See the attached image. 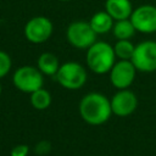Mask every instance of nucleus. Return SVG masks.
<instances>
[{
  "instance_id": "19",
  "label": "nucleus",
  "mask_w": 156,
  "mask_h": 156,
  "mask_svg": "<svg viewBox=\"0 0 156 156\" xmlns=\"http://www.w3.org/2000/svg\"><path fill=\"white\" fill-rule=\"evenodd\" d=\"M29 154V146L26 144H18L13 146L10 151V156H28Z\"/></svg>"
},
{
  "instance_id": "8",
  "label": "nucleus",
  "mask_w": 156,
  "mask_h": 156,
  "mask_svg": "<svg viewBox=\"0 0 156 156\" xmlns=\"http://www.w3.org/2000/svg\"><path fill=\"white\" fill-rule=\"evenodd\" d=\"M108 74L110 82L116 89H128L135 79L136 68L130 60H118L116 61Z\"/></svg>"
},
{
  "instance_id": "4",
  "label": "nucleus",
  "mask_w": 156,
  "mask_h": 156,
  "mask_svg": "<svg viewBox=\"0 0 156 156\" xmlns=\"http://www.w3.org/2000/svg\"><path fill=\"white\" fill-rule=\"evenodd\" d=\"M13 85L22 93L32 94L33 91L43 88L44 74L34 66H21L12 76Z\"/></svg>"
},
{
  "instance_id": "16",
  "label": "nucleus",
  "mask_w": 156,
  "mask_h": 156,
  "mask_svg": "<svg viewBox=\"0 0 156 156\" xmlns=\"http://www.w3.org/2000/svg\"><path fill=\"white\" fill-rule=\"evenodd\" d=\"M134 49H135V45L130 41V39L117 40L113 45L116 57L119 60H132V56L134 54Z\"/></svg>"
},
{
  "instance_id": "9",
  "label": "nucleus",
  "mask_w": 156,
  "mask_h": 156,
  "mask_svg": "<svg viewBox=\"0 0 156 156\" xmlns=\"http://www.w3.org/2000/svg\"><path fill=\"white\" fill-rule=\"evenodd\" d=\"M130 21L140 33H156V6L154 5H141L133 10L130 15Z\"/></svg>"
},
{
  "instance_id": "14",
  "label": "nucleus",
  "mask_w": 156,
  "mask_h": 156,
  "mask_svg": "<svg viewBox=\"0 0 156 156\" xmlns=\"http://www.w3.org/2000/svg\"><path fill=\"white\" fill-rule=\"evenodd\" d=\"M136 29L134 28L130 18L115 21V24L112 27V33L117 40L121 39H130L134 37Z\"/></svg>"
},
{
  "instance_id": "13",
  "label": "nucleus",
  "mask_w": 156,
  "mask_h": 156,
  "mask_svg": "<svg viewBox=\"0 0 156 156\" xmlns=\"http://www.w3.org/2000/svg\"><path fill=\"white\" fill-rule=\"evenodd\" d=\"M60 66L58 58L52 52H43L37 60V67L44 76L55 77Z\"/></svg>"
},
{
  "instance_id": "15",
  "label": "nucleus",
  "mask_w": 156,
  "mask_h": 156,
  "mask_svg": "<svg viewBox=\"0 0 156 156\" xmlns=\"http://www.w3.org/2000/svg\"><path fill=\"white\" fill-rule=\"evenodd\" d=\"M29 95H30V98H29L30 105H32L35 110L43 111V110H46V108L51 105L52 96H51L50 91L46 90V89H44V88H40V89L33 91V93L29 94Z\"/></svg>"
},
{
  "instance_id": "17",
  "label": "nucleus",
  "mask_w": 156,
  "mask_h": 156,
  "mask_svg": "<svg viewBox=\"0 0 156 156\" xmlns=\"http://www.w3.org/2000/svg\"><path fill=\"white\" fill-rule=\"evenodd\" d=\"M12 67V60L10 55L6 51L0 50V79L7 76V73L11 71Z\"/></svg>"
},
{
  "instance_id": "12",
  "label": "nucleus",
  "mask_w": 156,
  "mask_h": 156,
  "mask_svg": "<svg viewBox=\"0 0 156 156\" xmlns=\"http://www.w3.org/2000/svg\"><path fill=\"white\" fill-rule=\"evenodd\" d=\"M89 24L98 35L99 34H106L110 30H112V27L115 24V20L106 11H98L91 16Z\"/></svg>"
},
{
  "instance_id": "20",
  "label": "nucleus",
  "mask_w": 156,
  "mask_h": 156,
  "mask_svg": "<svg viewBox=\"0 0 156 156\" xmlns=\"http://www.w3.org/2000/svg\"><path fill=\"white\" fill-rule=\"evenodd\" d=\"M1 91H2V88H1V84H0V95H1Z\"/></svg>"
},
{
  "instance_id": "11",
  "label": "nucleus",
  "mask_w": 156,
  "mask_h": 156,
  "mask_svg": "<svg viewBox=\"0 0 156 156\" xmlns=\"http://www.w3.org/2000/svg\"><path fill=\"white\" fill-rule=\"evenodd\" d=\"M133 10L134 9L130 0H106L105 1V11L115 21L129 18Z\"/></svg>"
},
{
  "instance_id": "5",
  "label": "nucleus",
  "mask_w": 156,
  "mask_h": 156,
  "mask_svg": "<svg viewBox=\"0 0 156 156\" xmlns=\"http://www.w3.org/2000/svg\"><path fill=\"white\" fill-rule=\"evenodd\" d=\"M96 33L90 27L89 22L74 21L68 24L66 30L67 41L76 49H89L96 41Z\"/></svg>"
},
{
  "instance_id": "7",
  "label": "nucleus",
  "mask_w": 156,
  "mask_h": 156,
  "mask_svg": "<svg viewBox=\"0 0 156 156\" xmlns=\"http://www.w3.org/2000/svg\"><path fill=\"white\" fill-rule=\"evenodd\" d=\"M52 22L44 16H35L24 26V37L29 43L33 44H41L46 41L52 35Z\"/></svg>"
},
{
  "instance_id": "2",
  "label": "nucleus",
  "mask_w": 156,
  "mask_h": 156,
  "mask_svg": "<svg viewBox=\"0 0 156 156\" xmlns=\"http://www.w3.org/2000/svg\"><path fill=\"white\" fill-rule=\"evenodd\" d=\"M116 58L113 46L106 41H95L87 49L85 61L89 69L95 74L108 73L116 63Z\"/></svg>"
},
{
  "instance_id": "21",
  "label": "nucleus",
  "mask_w": 156,
  "mask_h": 156,
  "mask_svg": "<svg viewBox=\"0 0 156 156\" xmlns=\"http://www.w3.org/2000/svg\"><path fill=\"white\" fill-rule=\"evenodd\" d=\"M58 1H71V0H58Z\"/></svg>"
},
{
  "instance_id": "10",
  "label": "nucleus",
  "mask_w": 156,
  "mask_h": 156,
  "mask_svg": "<svg viewBox=\"0 0 156 156\" xmlns=\"http://www.w3.org/2000/svg\"><path fill=\"white\" fill-rule=\"evenodd\" d=\"M110 102L112 115L118 117H128L136 110L138 98L132 90L121 89L110 99Z\"/></svg>"
},
{
  "instance_id": "3",
  "label": "nucleus",
  "mask_w": 156,
  "mask_h": 156,
  "mask_svg": "<svg viewBox=\"0 0 156 156\" xmlns=\"http://www.w3.org/2000/svg\"><path fill=\"white\" fill-rule=\"evenodd\" d=\"M55 78L62 88L68 90H77L85 84L88 73L83 65H80L79 62L67 61L60 66Z\"/></svg>"
},
{
  "instance_id": "1",
  "label": "nucleus",
  "mask_w": 156,
  "mask_h": 156,
  "mask_svg": "<svg viewBox=\"0 0 156 156\" xmlns=\"http://www.w3.org/2000/svg\"><path fill=\"white\" fill-rule=\"evenodd\" d=\"M78 110L82 119L90 126H101L112 115L110 99L99 91L85 94L79 101Z\"/></svg>"
},
{
  "instance_id": "18",
  "label": "nucleus",
  "mask_w": 156,
  "mask_h": 156,
  "mask_svg": "<svg viewBox=\"0 0 156 156\" xmlns=\"http://www.w3.org/2000/svg\"><path fill=\"white\" fill-rule=\"evenodd\" d=\"M35 154L39 156H45L51 151V143L49 140H40L34 146Z\"/></svg>"
},
{
  "instance_id": "6",
  "label": "nucleus",
  "mask_w": 156,
  "mask_h": 156,
  "mask_svg": "<svg viewBox=\"0 0 156 156\" xmlns=\"http://www.w3.org/2000/svg\"><path fill=\"white\" fill-rule=\"evenodd\" d=\"M133 65L136 71L150 73L156 71V41L144 40L135 45L134 54L132 56Z\"/></svg>"
}]
</instances>
